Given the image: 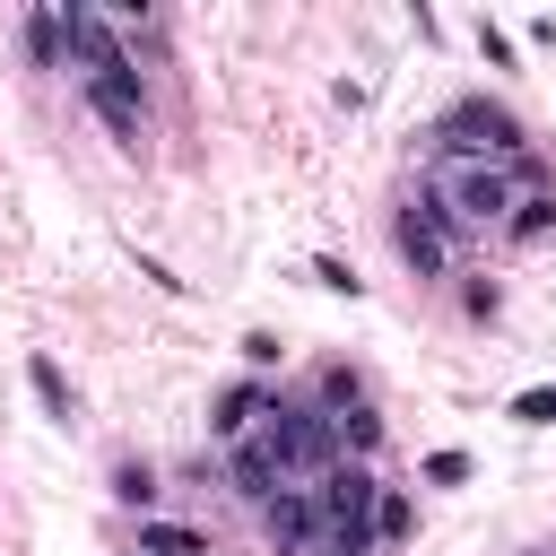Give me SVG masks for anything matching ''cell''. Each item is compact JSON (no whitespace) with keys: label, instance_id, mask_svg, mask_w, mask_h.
Returning a JSON list of instances; mask_svg holds the SVG:
<instances>
[{"label":"cell","instance_id":"30bf717a","mask_svg":"<svg viewBox=\"0 0 556 556\" xmlns=\"http://www.w3.org/2000/svg\"><path fill=\"white\" fill-rule=\"evenodd\" d=\"M226 486H235L243 504H269V495H278L287 478H278V460H269L261 443H235V452H226Z\"/></svg>","mask_w":556,"mask_h":556},{"label":"cell","instance_id":"ffe728a7","mask_svg":"<svg viewBox=\"0 0 556 556\" xmlns=\"http://www.w3.org/2000/svg\"><path fill=\"white\" fill-rule=\"evenodd\" d=\"M426 478H434V486H460V478H469V452H434Z\"/></svg>","mask_w":556,"mask_h":556},{"label":"cell","instance_id":"5bb4252c","mask_svg":"<svg viewBox=\"0 0 556 556\" xmlns=\"http://www.w3.org/2000/svg\"><path fill=\"white\" fill-rule=\"evenodd\" d=\"M139 556H208V539L200 530H174V521H148L139 530Z\"/></svg>","mask_w":556,"mask_h":556},{"label":"cell","instance_id":"8992f818","mask_svg":"<svg viewBox=\"0 0 556 556\" xmlns=\"http://www.w3.org/2000/svg\"><path fill=\"white\" fill-rule=\"evenodd\" d=\"M87 113L139 156L148 148V96H139V70H104V78H87Z\"/></svg>","mask_w":556,"mask_h":556},{"label":"cell","instance_id":"2e32d148","mask_svg":"<svg viewBox=\"0 0 556 556\" xmlns=\"http://www.w3.org/2000/svg\"><path fill=\"white\" fill-rule=\"evenodd\" d=\"M26 382H35V400H43L52 417H70V382H61V365H52V356H35V365H26Z\"/></svg>","mask_w":556,"mask_h":556},{"label":"cell","instance_id":"e0dca14e","mask_svg":"<svg viewBox=\"0 0 556 556\" xmlns=\"http://www.w3.org/2000/svg\"><path fill=\"white\" fill-rule=\"evenodd\" d=\"M356 400H365V382H356L348 365H330V374H321V417H339V408H356Z\"/></svg>","mask_w":556,"mask_h":556},{"label":"cell","instance_id":"3957f363","mask_svg":"<svg viewBox=\"0 0 556 556\" xmlns=\"http://www.w3.org/2000/svg\"><path fill=\"white\" fill-rule=\"evenodd\" d=\"M252 443L278 460V478H287V486H313V478L339 460L330 417H321V408H287V400H269V417H261V434H252Z\"/></svg>","mask_w":556,"mask_h":556},{"label":"cell","instance_id":"8fae6325","mask_svg":"<svg viewBox=\"0 0 556 556\" xmlns=\"http://www.w3.org/2000/svg\"><path fill=\"white\" fill-rule=\"evenodd\" d=\"M408 530H417L408 486H382V495H374V547H408Z\"/></svg>","mask_w":556,"mask_h":556},{"label":"cell","instance_id":"ba28073f","mask_svg":"<svg viewBox=\"0 0 556 556\" xmlns=\"http://www.w3.org/2000/svg\"><path fill=\"white\" fill-rule=\"evenodd\" d=\"M61 43L87 61V78H104V70H130V52H122L113 17H96V9H61Z\"/></svg>","mask_w":556,"mask_h":556},{"label":"cell","instance_id":"4fadbf2b","mask_svg":"<svg viewBox=\"0 0 556 556\" xmlns=\"http://www.w3.org/2000/svg\"><path fill=\"white\" fill-rule=\"evenodd\" d=\"M547 226H556V191H521L513 217H504V235H521V243H539Z\"/></svg>","mask_w":556,"mask_h":556},{"label":"cell","instance_id":"d6986e66","mask_svg":"<svg viewBox=\"0 0 556 556\" xmlns=\"http://www.w3.org/2000/svg\"><path fill=\"white\" fill-rule=\"evenodd\" d=\"M513 417H521V426H556V382L521 391V400H513Z\"/></svg>","mask_w":556,"mask_h":556},{"label":"cell","instance_id":"52a82bcc","mask_svg":"<svg viewBox=\"0 0 556 556\" xmlns=\"http://www.w3.org/2000/svg\"><path fill=\"white\" fill-rule=\"evenodd\" d=\"M261 539L269 556H321V521H313V486H278L261 504Z\"/></svg>","mask_w":556,"mask_h":556},{"label":"cell","instance_id":"5b68a950","mask_svg":"<svg viewBox=\"0 0 556 556\" xmlns=\"http://www.w3.org/2000/svg\"><path fill=\"white\" fill-rule=\"evenodd\" d=\"M391 252H400L417 278H443V269H452V217H443L434 200H408V208L391 217Z\"/></svg>","mask_w":556,"mask_h":556},{"label":"cell","instance_id":"9c48e42d","mask_svg":"<svg viewBox=\"0 0 556 556\" xmlns=\"http://www.w3.org/2000/svg\"><path fill=\"white\" fill-rule=\"evenodd\" d=\"M261 417H269V391H261V382H226V391H217V417H208V434L235 452V443H252V434H261Z\"/></svg>","mask_w":556,"mask_h":556},{"label":"cell","instance_id":"7c38bea8","mask_svg":"<svg viewBox=\"0 0 556 556\" xmlns=\"http://www.w3.org/2000/svg\"><path fill=\"white\" fill-rule=\"evenodd\" d=\"M330 434H339V460H348V452H374V443H382V417L356 400V408H339V417H330Z\"/></svg>","mask_w":556,"mask_h":556},{"label":"cell","instance_id":"44dd1931","mask_svg":"<svg viewBox=\"0 0 556 556\" xmlns=\"http://www.w3.org/2000/svg\"><path fill=\"white\" fill-rule=\"evenodd\" d=\"M478 52H486V61L504 70V61H513V43H504V26H486V17H478Z\"/></svg>","mask_w":556,"mask_h":556},{"label":"cell","instance_id":"ac0fdd59","mask_svg":"<svg viewBox=\"0 0 556 556\" xmlns=\"http://www.w3.org/2000/svg\"><path fill=\"white\" fill-rule=\"evenodd\" d=\"M113 495H122V504H156V469H148V460H122V469H113Z\"/></svg>","mask_w":556,"mask_h":556},{"label":"cell","instance_id":"6da1fadb","mask_svg":"<svg viewBox=\"0 0 556 556\" xmlns=\"http://www.w3.org/2000/svg\"><path fill=\"white\" fill-rule=\"evenodd\" d=\"M426 200L452 217V235H460V226H478V235H486V226H504V217H513L521 182H513V165H495V156H443Z\"/></svg>","mask_w":556,"mask_h":556},{"label":"cell","instance_id":"277c9868","mask_svg":"<svg viewBox=\"0 0 556 556\" xmlns=\"http://www.w3.org/2000/svg\"><path fill=\"white\" fill-rule=\"evenodd\" d=\"M443 139H452V156H513L521 148V122L504 113V104H486V96H469V104H452L443 113Z\"/></svg>","mask_w":556,"mask_h":556},{"label":"cell","instance_id":"9a60e30c","mask_svg":"<svg viewBox=\"0 0 556 556\" xmlns=\"http://www.w3.org/2000/svg\"><path fill=\"white\" fill-rule=\"evenodd\" d=\"M26 52H35L43 70L61 61V9H35V17H26Z\"/></svg>","mask_w":556,"mask_h":556},{"label":"cell","instance_id":"7a4b0ae2","mask_svg":"<svg viewBox=\"0 0 556 556\" xmlns=\"http://www.w3.org/2000/svg\"><path fill=\"white\" fill-rule=\"evenodd\" d=\"M374 495L382 478L365 460H330L313 478V521H321V556H365L374 547Z\"/></svg>","mask_w":556,"mask_h":556}]
</instances>
